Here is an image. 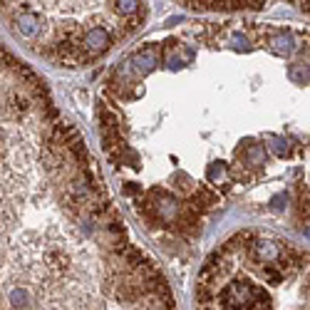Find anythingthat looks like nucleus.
<instances>
[{
    "label": "nucleus",
    "mask_w": 310,
    "mask_h": 310,
    "mask_svg": "<svg viewBox=\"0 0 310 310\" xmlns=\"http://www.w3.org/2000/svg\"><path fill=\"white\" fill-rule=\"evenodd\" d=\"M273 47H275L278 52H290V47H293V38H290L288 33H280V38L273 40Z\"/></svg>",
    "instance_id": "nucleus-1"
},
{
    "label": "nucleus",
    "mask_w": 310,
    "mask_h": 310,
    "mask_svg": "<svg viewBox=\"0 0 310 310\" xmlns=\"http://www.w3.org/2000/svg\"><path fill=\"white\" fill-rule=\"evenodd\" d=\"M273 151L278 154V157H288L290 146H288V141H285V139H278V136H273Z\"/></svg>",
    "instance_id": "nucleus-2"
},
{
    "label": "nucleus",
    "mask_w": 310,
    "mask_h": 310,
    "mask_svg": "<svg viewBox=\"0 0 310 310\" xmlns=\"http://www.w3.org/2000/svg\"><path fill=\"white\" fill-rule=\"evenodd\" d=\"M285 199H288V194L275 196V199H273V209H283V206H285Z\"/></svg>",
    "instance_id": "nucleus-3"
},
{
    "label": "nucleus",
    "mask_w": 310,
    "mask_h": 310,
    "mask_svg": "<svg viewBox=\"0 0 310 310\" xmlns=\"http://www.w3.org/2000/svg\"><path fill=\"white\" fill-rule=\"evenodd\" d=\"M305 233H308V236H310V226H308V228H305Z\"/></svg>",
    "instance_id": "nucleus-4"
}]
</instances>
